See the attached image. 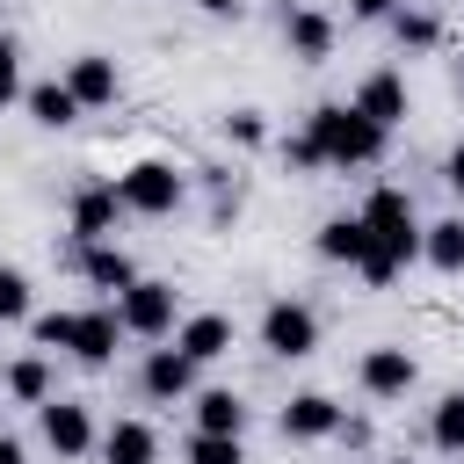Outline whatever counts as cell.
Here are the masks:
<instances>
[{"label": "cell", "instance_id": "obj_12", "mask_svg": "<svg viewBox=\"0 0 464 464\" xmlns=\"http://www.w3.org/2000/svg\"><path fill=\"white\" fill-rule=\"evenodd\" d=\"M174 348L203 370V362H218V355L232 348V319H225V312H196V319H181V326H174Z\"/></svg>", "mask_w": 464, "mask_h": 464}, {"label": "cell", "instance_id": "obj_9", "mask_svg": "<svg viewBox=\"0 0 464 464\" xmlns=\"http://www.w3.org/2000/svg\"><path fill=\"white\" fill-rule=\"evenodd\" d=\"M413 377H420V362H413L406 348H370V355H362V392H370V399H406Z\"/></svg>", "mask_w": 464, "mask_h": 464}, {"label": "cell", "instance_id": "obj_28", "mask_svg": "<svg viewBox=\"0 0 464 464\" xmlns=\"http://www.w3.org/2000/svg\"><path fill=\"white\" fill-rule=\"evenodd\" d=\"M225 138H232V145H261V138H268L261 109H232V116H225Z\"/></svg>", "mask_w": 464, "mask_h": 464}, {"label": "cell", "instance_id": "obj_20", "mask_svg": "<svg viewBox=\"0 0 464 464\" xmlns=\"http://www.w3.org/2000/svg\"><path fill=\"white\" fill-rule=\"evenodd\" d=\"M420 261H435L442 276H464V218H442L420 232Z\"/></svg>", "mask_w": 464, "mask_h": 464}, {"label": "cell", "instance_id": "obj_27", "mask_svg": "<svg viewBox=\"0 0 464 464\" xmlns=\"http://www.w3.org/2000/svg\"><path fill=\"white\" fill-rule=\"evenodd\" d=\"M0 319H29V276L0 268Z\"/></svg>", "mask_w": 464, "mask_h": 464}, {"label": "cell", "instance_id": "obj_15", "mask_svg": "<svg viewBox=\"0 0 464 464\" xmlns=\"http://www.w3.org/2000/svg\"><path fill=\"white\" fill-rule=\"evenodd\" d=\"M80 276H87L94 290H130V283H138V268H130V254H123L116 239H94V246H80Z\"/></svg>", "mask_w": 464, "mask_h": 464}, {"label": "cell", "instance_id": "obj_5", "mask_svg": "<svg viewBox=\"0 0 464 464\" xmlns=\"http://www.w3.org/2000/svg\"><path fill=\"white\" fill-rule=\"evenodd\" d=\"M261 348H268V355H283V362L312 355V348H319V312H312V304H297V297H276V304L261 312Z\"/></svg>", "mask_w": 464, "mask_h": 464}, {"label": "cell", "instance_id": "obj_6", "mask_svg": "<svg viewBox=\"0 0 464 464\" xmlns=\"http://www.w3.org/2000/svg\"><path fill=\"white\" fill-rule=\"evenodd\" d=\"M36 428H44V442H51L58 457H87V450H94V420H87L80 399H44V406H36Z\"/></svg>", "mask_w": 464, "mask_h": 464}, {"label": "cell", "instance_id": "obj_19", "mask_svg": "<svg viewBox=\"0 0 464 464\" xmlns=\"http://www.w3.org/2000/svg\"><path fill=\"white\" fill-rule=\"evenodd\" d=\"M22 102H29V116H36L44 130H65V123L80 116V94H72L65 80H44V87H29Z\"/></svg>", "mask_w": 464, "mask_h": 464}, {"label": "cell", "instance_id": "obj_23", "mask_svg": "<svg viewBox=\"0 0 464 464\" xmlns=\"http://www.w3.org/2000/svg\"><path fill=\"white\" fill-rule=\"evenodd\" d=\"M0 384H7L22 406H44V399H51V362H44V355H22V362H7Z\"/></svg>", "mask_w": 464, "mask_h": 464}, {"label": "cell", "instance_id": "obj_33", "mask_svg": "<svg viewBox=\"0 0 464 464\" xmlns=\"http://www.w3.org/2000/svg\"><path fill=\"white\" fill-rule=\"evenodd\" d=\"M0 464H29V450H22L14 435H0Z\"/></svg>", "mask_w": 464, "mask_h": 464}, {"label": "cell", "instance_id": "obj_17", "mask_svg": "<svg viewBox=\"0 0 464 464\" xmlns=\"http://www.w3.org/2000/svg\"><path fill=\"white\" fill-rule=\"evenodd\" d=\"M362 246H370V225H362V210H355V218H326V225H319V261H341V268H355V261H362Z\"/></svg>", "mask_w": 464, "mask_h": 464}, {"label": "cell", "instance_id": "obj_30", "mask_svg": "<svg viewBox=\"0 0 464 464\" xmlns=\"http://www.w3.org/2000/svg\"><path fill=\"white\" fill-rule=\"evenodd\" d=\"M283 160H290V167H326V160H319V145H312V130L283 138Z\"/></svg>", "mask_w": 464, "mask_h": 464}, {"label": "cell", "instance_id": "obj_29", "mask_svg": "<svg viewBox=\"0 0 464 464\" xmlns=\"http://www.w3.org/2000/svg\"><path fill=\"white\" fill-rule=\"evenodd\" d=\"M22 94V51H14V36H0V109Z\"/></svg>", "mask_w": 464, "mask_h": 464}, {"label": "cell", "instance_id": "obj_18", "mask_svg": "<svg viewBox=\"0 0 464 464\" xmlns=\"http://www.w3.org/2000/svg\"><path fill=\"white\" fill-rule=\"evenodd\" d=\"M102 457H109V464H152V457H160V435H152L145 420H116V428L102 435Z\"/></svg>", "mask_w": 464, "mask_h": 464}, {"label": "cell", "instance_id": "obj_36", "mask_svg": "<svg viewBox=\"0 0 464 464\" xmlns=\"http://www.w3.org/2000/svg\"><path fill=\"white\" fill-rule=\"evenodd\" d=\"M392 464H406V457H392Z\"/></svg>", "mask_w": 464, "mask_h": 464}, {"label": "cell", "instance_id": "obj_2", "mask_svg": "<svg viewBox=\"0 0 464 464\" xmlns=\"http://www.w3.org/2000/svg\"><path fill=\"white\" fill-rule=\"evenodd\" d=\"M304 130H312L319 160H326V167H341V174H348V167H377V160H384V138H392V130H377L355 102H319Z\"/></svg>", "mask_w": 464, "mask_h": 464}, {"label": "cell", "instance_id": "obj_8", "mask_svg": "<svg viewBox=\"0 0 464 464\" xmlns=\"http://www.w3.org/2000/svg\"><path fill=\"white\" fill-rule=\"evenodd\" d=\"M65 87L80 94V109H109V102L123 94V80H116V58H102V51H80V58L65 65Z\"/></svg>", "mask_w": 464, "mask_h": 464}, {"label": "cell", "instance_id": "obj_26", "mask_svg": "<svg viewBox=\"0 0 464 464\" xmlns=\"http://www.w3.org/2000/svg\"><path fill=\"white\" fill-rule=\"evenodd\" d=\"M72 326H80V312H44L29 334H36V348H72Z\"/></svg>", "mask_w": 464, "mask_h": 464}, {"label": "cell", "instance_id": "obj_11", "mask_svg": "<svg viewBox=\"0 0 464 464\" xmlns=\"http://www.w3.org/2000/svg\"><path fill=\"white\" fill-rule=\"evenodd\" d=\"M116 341H123V319H116V304H94V312H80V326H72V355H80L87 370H102V362L116 355Z\"/></svg>", "mask_w": 464, "mask_h": 464}, {"label": "cell", "instance_id": "obj_1", "mask_svg": "<svg viewBox=\"0 0 464 464\" xmlns=\"http://www.w3.org/2000/svg\"><path fill=\"white\" fill-rule=\"evenodd\" d=\"M362 225H370V246H362V261H355V276H362V283H392V276L420 254V232H428V225L413 218L406 188H370Z\"/></svg>", "mask_w": 464, "mask_h": 464}, {"label": "cell", "instance_id": "obj_4", "mask_svg": "<svg viewBox=\"0 0 464 464\" xmlns=\"http://www.w3.org/2000/svg\"><path fill=\"white\" fill-rule=\"evenodd\" d=\"M116 319H123V334H138V341H167V334H174V283L138 276L130 290H116Z\"/></svg>", "mask_w": 464, "mask_h": 464}, {"label": "cell", "instance_id": "obj_14", "mask_svg": "<svg viewBox=\"0 0 464 464\" xmlns=\"http://www.w3.org/2000/svg\"><path fill=\"white\" fill-rule=\"evenodd\" d=\"M355 109H362L377 130H392V123L406 116V80H399V72H370V80L355 87Z\"/></svg>", "mask_w": 464, "mask_h": 464}, {"label": "cell", "instance_id": "obj_24", "mask_svg": "<svg viewBox=\"0 0 464 464\" xmlns=\"http://www.w3.org/2000/svg\"><path fill=\"white\" fill-rule=\"evenodd\" d=\"M392 36H399V51H435L442 22H435L428 7H392Z\"/></svg>", "mask_w": 464, "mask_h": 464}, {"label": "cell", "instance_id": "obj_3", "mask_svg": "<svg viewBox=\"0 0 464 464\" xmlns=\"http://www.w3.org/2000/svg\"><path fill=\"white\" fill-rule=\"evenodd\" d=\"M116 196H123V210H138V218H167V210H181L188 174H174L167 160H138V167L116 174Z\"/></svg>", "mask_w": 464, "mask_h": 464}, {"label": "cell", "instance_id": "obj_32", "mask_svg": "<svg viewBox=\"0 0 464 464\" xmlns=\"http://www.w3.org/2000/svg\"><path fill=\"white\" fill-rule=\"evenodd\" d=\"M392 7H399V0H348L355 22H392Z\"/></svg>", "mask_w": 464, "mask_h": 464}, {"label": "cell", "instance_id": "obj_35", "mask_svg": "<svg viewBox=\"0 0 464 464\" xmlns=\"http://www.w3.org/2000/svg\"><path fill=\"white\" fill-rule=\"evenodd\" d=\"M457 87H464V58H457Z\"/></svg>", "mask_w": 464, "mask_h": 464}, {"label": "cell", "instance_id": "obj_16", "mask_svg": "<svg viewBox=\"0 0 464 464\" xmlns=\"http://www.w3.org/2000/svg\"><path fill=\"white\" fill-rule=\"evenodd\" d=\"M138 384H145L152 399H181V392L196 384V362H188L181 348H152V355H145V370H138Z\"/></svg>", "mask_w": 464, "mask_h": 464}, {"label": "cell", "instance_id": "obj_10", "mask_svg": "<svg viewBox=\"0 0 464 464\" xmlns=\"http://www.w3.org/2000/svg\"><path fill=\"white\" fill-rule=\"evenodd\" d=\"M276 428H283L290 442H319V435H334V428H341V406H334L326 392H297V399L276 413Z\"/></svg>", "mask_w": 464, "mask_h": 464}, {"label": "cell", "instance_id": "obj_31", "mask_svg": "<svg viewBox=\"0 0 464 464\" xmlns=\"http://www.w3.org/2000/svg\"><path fill=\"white\" fill-rule=\"evenodd\" d=\"M442 181H450V196H457V203H464V138H457V145H450V160H442Z\"/></svg>", "mask_w": 464, "mask_h": 464}, {"label": "cell", "instance_id": "obj_34", "mask_svg": "<svg viewBox=\"0 0 464 464\" xmlns=\"http://www.w3.org/2000/svg\"><path fill=\"white\" fill-rule=\"evenodd\" d=\"M203 14H239V0H196Z\"/></svg>", "mask_w": 464, "mask_h": 464}, {"label": "cell", "instance_id": "obj_7", "mask_svg": "<svg viewBox=\"0 0 464 464\" xmlns=\"http://www.w3.org/2000/svg\"><path fill=\"white\" fill-rule=\"evenodd\" d=\"M116 218H123L116 181H94V188H80V196H72V239H80V246L109 239V232H116Z\"/></svg>", "mask_w": 464, "mask_h": 464}, {"label": "cell", "instance_id": "obj_21", "mask_svg": "<svg viewBox=\"0 0 464 464\" xmlns=\"http://www.w3.org/2000/svg\"><path fill=\"white\" fill-rule=\"evenodd\" d=\"M428 442L442 457H464V392H442L435 413H428Z\"/></svg>", "mask_w": 464, "mask_h": 464}, {"label": "cell", "instance_id": "obj_22", "mask_svg": "<svg viewBox=\"0 0 464 464\" xmlns=\"http://www.w3.org/2000/svg\"><path fill=\"white\" fill-rule=\"evenodd\" d=\"M196 428H203V435H239V428H246L239 392H203V399H196Z\"/></svg>", "mask_w": 464, "mask_h": 464}, {"label": "cell", "instance_id": "obj_13", "mask_svg": "<svg viewBox=\"0 0 464 464\" xmlns=\"http://www.w3.org/2000/svg\"><path fill=\"white\" fill-rule=\"evenodd\" d=\"M283 44H290V58L319 65V58H334V22H326L319 7H290V14H283Z\"/></svg>", "mask_w": 464, "mask_h": 464}, {"label": "cell", "instance_id": "obj_25", "mask_svg": "<svg viewBox=\"0 0 464 464\" xmlns=\"http://www.w3.org/2000/svg\"><path fill=\"white\" fill-rule=\"evenodd\" d=\"M188 464H246V457H239V435H203L196 428L188 435Z\"/></svg>", "mask_w": 464, "mask_h": 464}]
</instances>
